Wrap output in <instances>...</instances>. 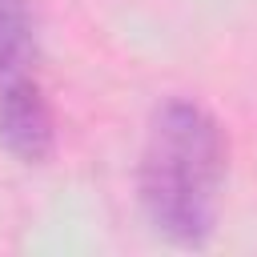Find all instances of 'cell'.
Here are the masks:
<instances>
[{
	"instance_id": "obj_3",
	"label": "cell",
	"mask_w": 257,
	"mask_h": 257,
	"mask_svg": "<svg viewBox=\"0 0 257 257\" xmlns=\"http://www.w3.org/2000/svg\"><path fill=\"white\" fill-rule=\"evenodd\" d=\"M32 48V24L24 16L20 0H0V80L20 68V60Z\"/></svg>"
},
{
	"instance_id": "obj_2",
	"label": "cell",
	"mask_w": 257,
	"mask_h": 257,
	"mask_svg": "<svg viewBox=\"0 0 257 257\" xmlns=\"http://www.w3.org/2000/svg\"><path fill=\"white\" fill-rule=\"evenodd\" d=\"M52 141H56V128H52V108L44 92L32 80H12L0 92V145L24 165H40L48 161Z\"/></svg>"
},
{
	"instance_id": "obj_1",
	"label": "cell",
	"mask_w": 257,
	"mask_h": 257,
	"mask_svg": "<svg viewBox=\"0 0 257 257\" xmlns=\"http://www.w3.org/2000/svg\"><path fill=\"white\" fill-rule=\"evenodd\" d=\"M229 141L213 112L193 100H165L145 133L137 189L149 225L173 245H205L217 229Z\"/></svg>"
}]
</instances>
